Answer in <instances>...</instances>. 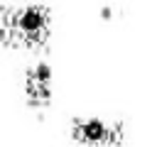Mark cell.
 <instances>
[{
  "instance_id": "cell-1",
  "label": "cell",
  "mask_w": 157,
  "mask_h": 147,
  "mask_svg": "<svg viewBox=\"0 0 157 147\" xmlns=\"http://www.w3.org/2000/svg\"><path fill=\"white\" fill-rule=\"evenodd\" d=\"M49 10L44 5H22L2 12V42H17L25 47H39L49 37Z\"/></svg>"
},
{
  "instance_id": "cell-2",
  "label": "cell",
  "mask_w": 157,
  "mask_h": 147,
  "mask_svg": "<svg viewBox=\"0 0 157 147\" xmlns=\"http://www.w3.org/2000/svg\"><path fill=\"white\" fill-rule=\"evenodd\" d=\"M71 137L83 145H118L123 140V125L108 123L103 118H74Z\"/></svg>"
},
{
  "instance_id": "cell-3",
  "label": "cell",
  "mask_w": 157,
  "mask_h": 147,
  "mask_svg": "<svg viewBox=\"0 0 157 147\" xmlns=\"http://www.w3.org/2000/svg\"><path fill=\"white\" fill-rule=\"evenodd\" d=\"M25 98L32 108H44L52 100V69L44 61H37L25 74Z\"/></svg>"
}]
</instances>
